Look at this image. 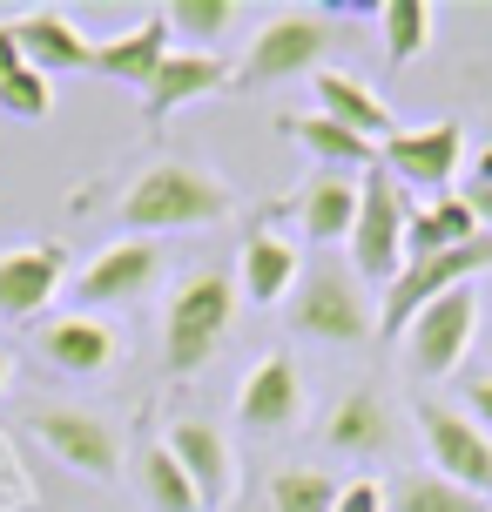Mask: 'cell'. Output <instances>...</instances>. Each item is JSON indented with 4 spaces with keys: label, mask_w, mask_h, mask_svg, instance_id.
I'll list each match as a JSON object with an SVG mask.
<instances>
[{
    "label": "cell",
    "mask_w": 492,
    "mask_h": 512,
    "mask_svg": "<svg viewBox=\"0 0 492 512\" xmlns=\"http://www.w3.org/2000/svg\"><path fill=\"white\" fill-rule=\"evenodd\" d=\"M230 81V68H223V54H203V48H176L169 61L156 68V81L142 88V115L149 122H169L176 108L203 102V95H216Z\"/></svg>",
    "instance_id": "cell-19"
},
{
    "label": "cell",
    "mask_w": 492,
    "mask_h": 512,
    "mask_svg": "<svg viewBox=\"0 0 492 512\" xmlns=\"http://www.w3.org/2000/svg\"><path fill=\"white\" fill-rule=\"evenodd\" d=\"M472 331H479V297H472V283L452 290V297H439V304H425L412 324H405L412 371L418 378H452L472 351Z\"/></svg>",
    "instance_id": "cell-10"
},
{
    "label": "cell",
    "mask_w": 492,
    "mask_h": 512,
    "mask_svg": "<svg viewBox=\"0 0 492 512\" xmlns=\"http://www.w3.org/2000/svg\"><path fill=\"white\" fill-rule=\"evenodd\" d=\"M304 277V256L284 230H250L243 236V263H236V297L257 310H277L290 304V290Z\"/></svg>",
    "instance_id": "cell-16"
},
{
    "label": "cell",
    "mask_w": 492,
    "mask_h": 512,
    "mask_svg": "<svg viewBox=\"0 0 492 512\" xmlns=\"http://www.w3.org/2000/svg\"><path fill=\"white\" fill-rule=\"evenodd\" d=\"M358 196L364 176H344V169H317L297 196V230L311 243H351V223H358Z\"/></svg>",
    "instance_id": "cell-20"
},
{
    "label": "cell",
    "mask_w": 492,
    "mask_h": 512,
    "mask_svg": "<svg viewBox=\"0 0 492 512\" xmlns=\"http://www.w3.org/2000/svg\"><path fill=\"white\" fill-rule=\"evenodd\" d=\"M405 216H412V203H405V189L391 176H364V196H358V223H351V270H358L364 283H398V270H405Z\"/></svg>",
    "instance_id": "cell-7"
},
{
    "label": "cell",
    "mask_w": 492,
    "mask_h": 512,
    "mask_svg": "<svg viewBox=\"0 0 492 512\" xmlns=\"http://www.w3.org/2000/svg\"><path fill=\"white\" fill-rule=\"evenodd\" d=\"M0 115H14V122H48L54 115V81L41 68H21V75L0 81Z\"/></svg>",
    "instance_id": "cell-29"
},
{
    "label": "cell",
    "mask_w": 492,
    "mask_h": 512,
    "mask_svg": "<svg viewBox=\"0 0 492 512\" xmlns=\"http://www.w3.org/2000/svg\"><path fill=\"white\" fill-rule=\"evenodd\" d=\"M0 512H41V506H34L27 472L14 465V445H7V438H0Z\"/></svg>",
    "instance_id": "cell-31"
},
{
    "label": "cell",
    "mask_w": 492,
    "mask_h": 512,
    "mask_svg": "<svg viewBox=\"0 0 492 512\" xmlns=\"http://www.w3.org/2000/svg\"><path fill=\"white\" fill-rule=\"evenodd\" d=\"M7 378H14V358H7V351H0V391H7Z\"/></svg>",
    "instance_id": "cell-36"
},
{
    "label": "cell",
    "mask_w": 492,
    "mask_h": 512,
    "mask_svg": "<svg viewBox=\"0 0 492 512\" xmlns=\"http://www.w3.org/2000/svg\"><path fill=\"white\" fill-rule=\"evenodd\" d=\"M466 203H472V216H479V230L492 236V189H466Z\"/></svg>",
    "instance_id": "cell-35"
},
{
    "label": "cell",
    "mask_w": 492,
    "mask_h": 512,
    "mask_svg": "<svg viewBox=\"0 0 492 512\" xmlns=\"http://www.w3.org/2000/svg\"><path fill=\"white\" fill-rule=\"evenodd\" d=\"M486 270H492V236L452 243V250L425 256V263H405V270H398V283H391V297H385V310H378V331L398 337L425 304H439V297H452V290H466V283L486 277Z\"/></svg>",
    "instance_id": "cell-6"
},
{
    "label": "cell",
    "mask_w": 492,
    "mask_h": 512,
    "mask_svg": "<svg viewBox=\"0 0 492 512\" xmlns=\"http://www.w3.org/2000/svg\"><path fill=\"white\" fill-rule=\"evenodd\" d=\"M290 331L297 337H317V344H371L378 337V304L351 263H311L297 290H290Z\"/></svg>",
    "instance_id": "cell-3"
},
{
    "label": "cell",
    "mask_w": 492,
    "mask_h": 512,
    "mask_svg": "<svg viewBox=\"0 0 492 512\" xmlns=\"http://www.w3.org/2000/svg\"><path fill=\"white\" fill-rule=\"evenodd\" d=\"M169 54H176V41H169V14H142L129 34H115V41L95 48V75L129 81V88H149Z\"/></svg>",
    "instance_id": "cell-21"
},
{
    "label": "cell",
    "mask_w": 492,
    "mask_h": 512,
    "mask_svg": "<svg viewBox=\"0 0 492 512\" xmlns=\"http://www.w3.org/2000/svg\"><path fill=\"white\" fill-rule=\"evenodd\" d=\"M236 209V189L203 162H149L122 196L129 236H169V230H209Z\"/></svg>",
    "instance_id": "cell-1"
},
{
    "label": "cell",
    "mask_w": 492,
    "mask_h": 512,
    "mask_svg": "<svg viewBox=\"0 0 492 512\" xmlns=\"http://www.w3.org/2000/svg\"><path fill=\"white\" fill-rule=\"evenodd\" d=\"M311 95H317V115L344 122L351 135H364V142H385V135H398V115H391V102L371 88V81H358L351 68H324V75H311Z\"/></svg>",
    "instance_id": "cell-18"
},
{
    "label": "cell",
    "mask_w": 492,
    "mask_h": 512,
    "mask_svg": "<svg viewBox=\"0 0 492 512\" xmlns=\"http://www.w3.org/2000/svg\"><path fill=\"white\" fill-rule=\"evenodd\" d=\"M337 512H385V486H378V479H344Z\"/></svg>",
    "instance_id": "cell-32"
},
{
    "label": "cell",
    "mask_w": 492,
    "mask_h": 512,
    "mask_svg": "<svg viewBox=\"0 0 492 512\" xmlns=\"http://www.w3.org/2000/svg\"><path fill=\"white\" fill-rule=\"evenodd\" d=\"M385 155V176L405 182V189H432V196H452V182L466 169V128L459 122H425V128H398L378 142Z\"/></svg>",
    "instance_id": "cell-9"
},
{
    "label": "cell",
    "mask_w": 492,
    "mask_h": 512,
    "mask_svg": "<svg viewBox=\"0 0 492 512\" xmlns=\"http://www.w3.org/2000/svg\"><path fill=\"white\" fill-rule=\"evenodd\" d=\"M337 14L331 7H284L257 27V41L236 68V88H270V81H297V75H324L337 48Z\"/></svg>",
    "instance_id": "cell-4"
},
{
    "label": "cell",
    "mask_w": 492,
    "mask_h": 512,
    "mask_svg": "<svg viewBox=\"0 0 492 512\" xmlns=\"http://www.w3.org/2000/svg\"><path fill=\"white\" fill-rule=\"evenodd\" d=\"M14 41H21V61L27 68H41V75H75V68H95V41L81 34L75 14H61V7H27L14 14Z\"/></svg>",
    "instance_id": "cell-14"
},
{
    "label": "cell",
    "mask_w": 492,
    "mask_h": 512,
    "mask_svg": "<svg viewBox=\"0 0 492 512\" xmlns=\"http://www.w3.org/2000/svg\"><path fill=\"white\" fill-rule=\"evenodd\" d=\"M27 61H21V41H14V21H0V81L7 75H21Z\"/></svg>",
    "instance_id": "cell-34"
},
{
    "label": "cell",
    "mask_w": 492,
    "mask_h": 512,
    "mask_svg": "<svg viewBox=\"0 0 492 512\" xmlns=\"http://www.w3.org/2000/svg\"><path fill=\"white\" fill-rule=\"evenodd\" d=\"M34 344H41V358H48L54 371H68V378H102V371L122 364V331H108L95 310H75V317L41 324Z\"/></svg>",
    "instance_id": "cell-13"
},
{
    "label": "cell",
    "mask_w": 492,
    "mask_h": 512,
    "mask_svg": "<svg viewBox=\"0 0 492 512\" xmlns=\"http://www.w3.org/2000/svg\"><path fill=\"white\" fill-rule=\"evenodd\" d=\"M324 445L331 452H344V459H385L391 452V411L378 391H344L331 405V418H324Z\"/></svg>",
    "instance_id": "cell-22"
},
{
    "label": "cell",
    "mask_w": 492,
    "mask_h": 512,
    "mask_svg": "<svg viewBox=\"0 0 492 512\" xmlns=\"http://www.w3.org/2000/svg\"><path fill=\"white\" fill-rule=\"evenodd\" d=\"M230 21H236V0H169V34L196 41L203 54H209V41H216Z\"/></svg>",
    "instance_id": "cell-28"
},
{
    "label": "cell",
    "mask_w": 492,
    "mask_h": 512,
    "mask_svg": "<svg viewBox=\"0 0 492 512\" xmlns=\"http://www.w3.org/2000/svg\"><path fill=\"white\" fill-rule=\"evenodd\" d=\"M162 250L149 243V236H122V243H108L88 270H81V283H75V297L88 310H102V304H135V297H149L162 283Z\"/></svg>",
    "instance_id": "cell-11"
},
{
    "label": "cell",
    "mask_w": 492,
    "mask_h": 512,
    "mask_svg": "<svg viewBox=\"0 0 492 512\" xmlns=\"http://www.w3.org/2000/svg\"><path fill=\"white\" fill-rule=\"evenodd\" d=\"M236 418H243L250 432H290V425L304 418V371H297L284 351L250 364V378L236 391Z\"/></svg>",
    "instance_id": "cell-17"
},
{
    "label": "cell",
    "mask_w": 492,
    "mask_h": 512,
    "mask_svg": "<svg viewBox=\"0 0 492 512\" xmlns=\"http://www.w3.org/2000/svg\"><path fill=\"white\" fill-rule=\"evenodd\" d=\"M169 452L182 459V472H189V486H196V499L209 506H230L236 486H243V465H236V445L216 425H203V418H182V425H169Z\"/></svg>",
    "instance_id": "cell-12"
},
{
    "label": "cell",
    "mask_w": 492,
    "mask_h": 512,
    "mask_svg": "<svg viewBox=\"0 0 492 512\" xmlns=\"http://www.w3.org/2000/svg\"><path fill=\"white\" fill-rule=\"evenodd\" d=\"M337 479L317 465H277L263 486V512H337Z\"/></svg>",
    "instance_id": "cell-26"
},
{
    "label": "cell",
    "mask_w": 492,
    "mask_h": 512,
    "mask_svg": "<svg viewBox=\"0 0 492 512\" xmlns=\"http://www.w3.org/2000/svg\"><path fill=\"white\" fill-rule=\"evenodd\" d=\"M425 216H432V230H439V243H445V250H452V243H472V236H486L466 196H439V203L425 209Z\"/></svg>",
    "instance_id": "cell-30"
},
{
    "label": "cell",
    "mask_w": 492,
    "mask_h": 512,
    "mask_svg": "<svg viewBox=\"0 0 492 512\" xmlns=\"http://www.w3.org/2000/svg\"><path fill=\"white\" fill-rule=\"evenodd\" d=\"M412 418H418V438H425L432 472H439L445 486H459V492H472V499L492 506V432L486 425H472L459 405H439V398L412 405Z\"/></svg>",
    "instance_id": "cell-5"
},
{
    "label": "cell",
    "mask_w": 492,
    "mask_h": 512,
    "mask_svg": "<svg viewBox=\"0 0 492 512\" xmlns=\"http://www.w3.org/2000/svg\"><path fill=\"white\" fill-rule=\"evenodd\" d=\"M27 432L41 438L68 472H81V479H102L108 486L122 472V432L108 418H95V411H81V405H41L27 418Z\"/></svg>",
    "instance_id": "cell-8"
},
{
    "label": "cell",
    "mask_w": 492,
    "mask_h": 512,
    "mask_svg": "<svg viewBox=\"0 0 492 512\" xmlns=\"http://www.w3.org/2000/svg\"><path fill=\"white\" fill-rule=\"evenodd\" d=\"M230 324H236V283L223 270H189L169 290V317H162V364H169V378H196L223 351Z\"/></svg>",
    "instance_id": "cell-2"
},
{
    "label": "cell",
    "mask_w": 492,
    "mask_h": 512,
    "mask_svg": "<svg viewBox=\"0 0 492 512\" xmlns=\"http://www.w3.org/2000/svg\"><path fill=\"white\" fill-rule=\"evenodd\" d=\"M385 512H492V506H486V499H472V492H459V486H445L439 472L425 465V472H405V479H391Z\"/></svg>",
    "instance_id": "cell-27"
},
{
    "label": "cell",
    "mask_w": 492,
    "mask_h": 512,
    "mask_svg": "<svg viewBox=\"0 0 492 512\" xmlns=\"http://www.w3.org/2000/svg\"><path fill=\"white\" fill-rule=\"evenodd\" d=\"M68 250L61 243H21V250H0V317H41L61 290Z\"/></svg>",
    "instance_id": "cell-15"
},
{
    "label": "cell",
    "mask_w": 492,
    "mask_h": 512,
    "mask_svg": "<svg viewBox=\"0 0 492 512\" xmlns=\"http://www.w3.org/2000/svg\"><path fill=\"white\" fill-rule=\"evenodd\" d=\"M290 135L304 142V155H311L317 169H344V176H364L371 162H378V142H364V135H351L344 122H331V115H290Z\"/></svg>",
    "instance_id": "cell-24"
},
{
    "label": "cell",
    "mask_w": 492,
    "mask_h": 512,
    "mask_svg": "<svg viewBox=\"0 0 492 512\" xmlns=\"http://www.w3.org/2000/svg\"><path fill=\"white\" fill-rule=\"evenodd\" d=\"M466 418L492 432V371L486 378H466Z\"/></svg>",
    "instance_id": "cell-33"
},
{
    "label": "cell",
    "mask_w": 492,
    "mask_h": 512,
    "mask_svg": "<svg viewBox=\"0 0 492 512\" xmlns=\"http://www.w3.org/2000/svg\"><path fill=\"white\" fill-rule=\"evenodd\" d=\"M432 34H439V7H425V0H385L378 7V41H385V61H398V68L432 48Z\"/></svg>",
    "instance_id": "cell-25"
},
{
    "label": "cell",
    "mask_w": 492,
    "mask_h": 512,
    "mask_svg": "<svg viewBox=\"0 0 492 512\" xmlns=\"http://www.w3.org/2000/svg\"><path fill=\"white\" fill-rule=\"evenodd\" d=\"M135 486H142V506L149 512H203L182 459L169 452V438H142L135 445Z\"/></svg>",
    "instance_id": "cell-23"
}]
</instances>
